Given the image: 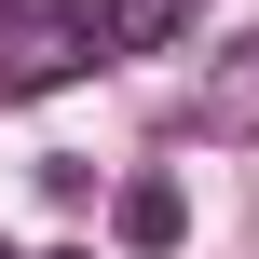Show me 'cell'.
Returning a JSON list of instances; mask_svg holds the SVG:
<instances>
[{
	"label": "cell",
	"instance_id": "obj_1",
	"mask_svg": "<svg viewBox=\"0 0 259 259\" xmlns=\"http://www.w3.org/2000/svg\"><path fill=\"white\" fill-rule=\"evenodd\" d=\"M109 41H96V14L82 0H0V96H55V82H82Z\"/></svg>",
	"mask_w": 259,
	"mask_h": 259
},
{
	"label": "cell",
	"instance_id": "obj_5",
	"mask_svg": "<svg viewBox=\"0 0 259 259\" xmlns=\"http://www.w3.org/2000/svg\"><path fill=\"white\" fill-rule=\"evenodd\" d=\"M55 259H82V246H55Z\"/></svg>",
	"mask_w": 259,
	"mask_h": 259
},
{
	"label": "cell",
	"instance_id": "obj_3",
	"mask_svg": "<svg viewBox=\"0 0 259 259\" xmlns=\"http://www.w3.org/2000/svg\"><path fill=\"white\" fill-rule=\"evenodd\" d=\"M109 232H123L137 259H164L178 232H191V191H178V178H123V205H109Z\"/></svg>",
	"mask_w": 259,
	"mask_h": 259
},
{
	"label": "cell",
	"instance_id": "obj_4",
	"mask_svg": "<svg viewBox=\"0 0 259 259\" xmlns=\"http://www.w3.org/2000/svg\"><path fill=\"white\" fill-rule=\"evenodd\" d=\"M191 14H205V0H109V14H96V41H109V55H164Z\"/></svg>",
	"mask_w": 259,
	"mask_h": 259
},
{
	"label": "cell",
	"instance_id": "obj_2",
	"mask_svg": "<svg viewBox=\"0 0 259 259\" xmlns=\"http://www.w3.org/2000/svg\"><path fill=\"white\" fill-rule=\"evenodd\" d=\"M191 123L205 137H259V27L232 55H205V82H191Z\"/></svg>",
	"mask_w": 259,
	"mask_h": 259
}]
</instances>
